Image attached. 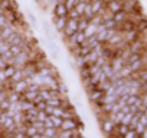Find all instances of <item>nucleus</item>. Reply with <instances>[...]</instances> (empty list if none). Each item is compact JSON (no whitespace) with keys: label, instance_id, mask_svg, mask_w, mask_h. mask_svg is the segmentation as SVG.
<instances>
[{"label":"nucleus","instance_id":"nucleus-36","mask_svg":"<svg viewBox=\"0 0 147 138\" xmlns=\"http://www.w3.org/2000/svg\"><path fill=\"white\" fill-rule=\"evenodd\" d=\"M0 13H5V12H3V10H2V9H0Z\"/></svg>","mask_w":147,"mask_h":138},{"label":"nucleus","instance_id":"nucleus-12","mask_svg":"<svg viewBox=\"0 0 147 138\" xmlns=\"http://www.w3.org/2000/svg\"><path fill=\"white\" fill-rule=\"evenodd\" d=\"M60 137L62 138H77V137H81V132L78 129H69V131H63V134Z\"/></svg>","mask_w":147,"mask_h":138},{"label":"nucleus","instance_id":"nucleus-17","mask_svg":"<svg viewBox=\"0 0 147 138\" xmlns=\"http://www.w3.org/2000/svg\"><path fill=\"white\" fill-rule=\"evenodd\" d=\"M37 97H38V91H30V90H27L25 94H24V100H28V102H34Z\"/></svg>","mask_w":147,"mask_h":138},{"label":"nucleus","instance_id":"nucleus-31","mask_svg":"<svg viewBox=\"0 0 147 138\" xmlns=\"http://www.w3.org/2000/svg\"><path fill=\"white\" fill-rule=\"evenodd\" d=\"M137 30H140V31H146V30H147V21H146V19H141V21L137 24Z\"/></svg>","mask_w":147,"mask_h":138},{"label":"nucleus","instance_id":"nucleus-29","mask_svg":"<svg viewBox=\"0 0 147 138\" xmlns=\"http://www.w3.org/2000/svg\"><path fill=\"white\" fill-rule=\"evenodd\" d=\"M103 24H105V27H106V28H116V25H118V24L113 21V18H112V19H107V21H105Z\"/></svg>","mask_w":147,"mask_h":138},{"label":"nucleus","instance_id":"nucleus-3","mask_svg":"<svg viewBox=\"0 0 147 138\" xmlns=\"http://www.w3.org/2000/svg\"><path fill=\"white\" fill-rule=\"evenodd\" d=\"M28 85H30V81L27 78H24V79H21L18 82H13V91L22 94V93H25L28 90Z\"/></svg>","mask_w":147,"mask_h":138},{"label":"nucleus","instance_id":"nucleus-11","mask_svg":"<svg viewBox=\"0 0 147 138\" xmlns=\"http://www.w3.org/2000/svg\"><path fill=\"white\" fill-rule=\"evenodd\" d=\"M49 118H50L53 127L56 129H60V127H62V123H63V119L60 118V116H56V115H49Z\"/></svg>","mask_w":147,"mask_h":138},{"label":"nucleus","instance_id":"nucleus-34","mask_svg":"<svg viewBox=\"0 0 147 138\" xmlns=\"http://www.w3.org/2000/svg\"><path fill=\"white\" fill-rule=\"evenodd\" d=\"M28 16H30V21L32 22V27H35V25H37V22H35V18H34V15H32V13H30Z\"/></svg>","mask_w":147,"mask_h":138},{"label":"nucleus","instance_id":"nucleus-32","mask_svg":"<svg viewBox=\"0 0 147 138\" xmlns=\"http://www.w3.org/2000/svg\"><path fill=\"white\" fill-rule=\"evenodd\" d=\"M137 137H140V135L137 134L136 129H128V132L125 134V138H137Z\"/></svg>","mask_w":147,"mask_h":138},{"label":"nucleus","instance_id":"nucleus-19","mask_svg":"<svg viewBox=\"0 0 147 138\" xmlns=\"http://www.w3.org/2000/svg\"><path fill=\"white\" fill-rule=\"evenodd\" d=\"M80 75H81V79L87 81V79L91 77V73H90V69H88V66H84V68H81V69H80Z\"/></svg>","mask_w":147,"mask_h":138},{"label":"nucleus","instance_id":"nucleus-30","mask_svg":"<svg viewBox=\"0 0 147 138\" xmlns=\"http://www.w3.org/2000/svg\"><path fill=\"white\" fill-rule=\"evenodd\" d=\"M63 3H65L66 9H68V10H71V9L75 7V5H77V0H65Z\"/></svg>","mask_w":147,"mask_h":138},{"label":"nucleus","instance_id":"nucleus-21","mask_svg":"<svg viewBox=\"0 0 147 138\" xmlns=\"http://www.w3.org/2000/svg\"><path fill=\"white\" fill-rule=\"evenodd\" d=\"M0 9H2L5 13L7 10H10L12 9V0H2V2H0Z\"/></svg>","mask_w":147,"mask_h":138},{"label":"nucleus","instance_id":"nucleus-18","mask_svg":"<svg viewBox=\"0 0 147 138\" xmlns=\"http://www.w3.org/2000/svg\"><path fill=\"white\" fill-rule=\"evenodd\" d=\"M82 16L87 19V21H91L93 19V16H94V12H93V9H91V6H90V3L85 6V10H84V13H82Z\"/></svg>","mask_w":147,"mask_h":138},{"label":"nucleus","instance_id":"nucleus-33","mask_svg":"<svg viewBox=\"0 0 147 138\" xmlns=\"http://www.w3.org/2000/svg\"><path fill=\"white\" fill-rule=\"evenodd\" d=\"M7 65H9V63H6V62L2 59V56H0V69H5Z\"/></svg>","mask_w":147,"mask_h":138},{"label":"nucleus","instance_id":"nucleus-22","mask_svg":"<svg viewBox=\"0 0 147 138\" xmlns=\"http://www.w3.org/2000/svg\"><path fill=\"white\" fill-rule=\"evenodd\" d=\"M15 71H16V68L13 66V65H7L5 69H3V72H5V77L9 79L10 77H12V75H13L15 73Z\"/></svg>","mask_w":147,"mask_h":138},{"label":"nucleus","instance_id":"nucleus-20","mask_svg":"<svg viewBox=\"0 0 147 138\" xmlns=\"http://www.w3.org/2000/svg\"><path fill=\"white\" fill-rule=\"evenodd\" d=\"M21 94L19 93H16V91H12V94H7V100L12 103V104H15V103H18L19 100H21V97H19Z\"/></svg>","mask_w":147,"mask_h":138},{"label":"nucleus","instance_id":"nucleus-16","mask_svg":"<svg viewBox=\"0 0 147 138\" xmlns=\"http://www.w3.org/2000/svg\"><path fill=\"white\" fill-rule=\"evenodd\" d=\"M12 82H18V81H21V79H24V73H22V69H19V68H16V71H15V73L12 75V77L9 78Z\"/></svg>","mask_w":147,"mask_h":138},{"label":"nucleus","instance_id":"nucleus-10","mask_svg":"<svg viewBox=\"0 0 147 138\" xmlns=\"http://www.w3.org/2000/svg\"><path fill=\"white\" fill-rule=\"evenodd\" d=\"M128 66L131 68V71H132V72H138V71L144 69V62H143V59H140V60L132 62V63H131V65H128Z\"/></svg>","mask_w":147,"mask_h":138},{"label":"nucleus","instance_id":"nucleus-23","mask_svg":"<svg viewBox=\"0 0 147 138\" xmlns=\"http://www.w3.org/2000/svg\"><path fill=\"white\" fill-rule=\"evenodd\" d=\"M43 137H49V138H53V137H57V132H56V128H44V132H43Z\"/></svg>","mask_w":147,"mask_h":138},{"label":"nucleus","instance_id":"nucleus-6","mask_svg":"<svg viewBox=\"0 0 147 138\" xmlns=\"http://www.w3.org/2000/svg\"><path fill=\"white\" fill-rule=\"evenodd\" d=\"M122 41H124V34L118 31L116 34H113V35L107 40L106 44H109V46H116V44H119V43H122Z\"/></svg>","mask_w":147,"mask_h":138},{"label":"nucleus","instance_id":"nucleus-14","mask_svg":"<svg viewBox=\"0 0 147 138\" xmlns=\"http://www.w3.org/2000/svg\"><path fill=\"white\" fill-rule=\"evenodd\" d=\"M66 22H68V18H56V21H55L56 30L57 31H63L65 27H66Z\"/></svg>","mask_w":147,"mask_h":138},{"label":"nucleus","instance_id":"nucleus-37","mask_svg":"<svg viewBox=\"0 0 147 138\" xmlns=\"http://www.w3.org/2000/svg\"><path fill=\"white\" fill-rule=\"evenodd\" d=\"M57 2H65V0H57Z\"/></svg>","mask_w":147,"mask_h":138},{"label":"nucleus","instance_id":"nucleus-35","mask_svg":"<svg viewBox=\"0 0 147 138\" xmlns=\"http://www.w3.org/2000/svg\"><path fill=\"white\" fill-rule=\"evenodd\" d=\"M140 137H144V138H147V127L144 128V131H143V134H141Z\"/></svg>","mask_w":147,"mask_h":138},{"label":"nucleus","instance_id":"nucleus-24","mask_svg":"<svg viewBox=\"0 0 147 138\" xmlns=\"http://www.w3.org/2000/svg\"><path fill=\"white\" fill-rule=\"evenodd\" d=\"M88 24H90V21H87L84 16H81V19L78 21V31H84L88 27Z\"/></svg>","mask_w":147,"mask_h":138},{"label":"nucleus","instance_id":"nucleus-2","mask_svg":"<svg viewBox=\"0 0 147 138\" xmlns=\"http://www.w3.org/2000/svg\"><path fill=\"white\" fill-rule=\"evenodd\" d=\"M115 128H116V125H115V122L112 119H105L102 122V131L105 134H107V135H112L113 131H115Z\"/></svg>","mask_w":147,"mask_h":138},{"label":"nucleus","instance_id":"nucleus-26","mask_svg":"<svg viewBox=\"0 0 147 138\" xmlns=\"http://www.w3.org/2000/svg\"><path fill=\"white\" fill-rule=\"evenodd\" d=\"M88 3H84V2H78L77 5H75V10L78 12L80 15H82L84 13V10H85V6H87Z\"/></svg>","mask_w":147,"mask_h":138},{"label":"nucleus","instance_id":"nucleus-8","mask_svg":"<svg viewBox=\"0 0 147 138\" xmlns=\"http://www.w3.org/2000/svg\"><path fill=\"white\" fill-rule=\"evenodd\" d=\"M125 35H124V40L127 41V43H134L136 40H138V34H137V30H134V31H129V32H124Z\"/></svg>","mask_w":147,"mask_h":138},{"label":"nucleus","instance_id":"nucleus-5","mask_svg":"<svg viewBox=\"0 0 147 138\" xmlns=\"http://www.w3.org/2000/svg\"><path fill=\"white\" fill-rule=\"evenodd\" d=\"M78 123L75 119H63V123L62 127H60V129L62 131H69V129H77Z\"/></svg>","mask_w":147,"mask_h":138},{"label":"nucleus","instance_id":"nucleus-28","mask_svg":"<svg viewBox=\"0 0 147 138\" xmlns=\"http://www.w3.org/2000/svg\"><path fill=\"white\" fill-rule=\"evenodd\" d=\"M75 32H77V31L74 30V28H71V27H68V25H66V27H65V30H63V34H65V37H68V38H69L71 35H74Z\"/></svg>","mask_w":147,"mask_h":138},{"label":"nucleus","instance_id":"nucleus-27","mask_svg":"<svg viewBox=\"0 0 147 138\" xmlns=\"http://www.w3.org/2000/svg\"><path fill=\"white\" fill-rule=\"evenodd\" d=\"M7 15L6 13H0V28H5L7 25Z\"/></svg>","mask_w":147,"mask_h":138},{"label":"nucleus","instance_id":"nucleus-1","mask_svg":"<svg viewBox=\"0 0 147 138\" xmlns=\"http://www.w3.org/2000/svg\"><path fill=\"white\" fill-rule=\"evenodd\" d=\"M53 12H55V16L56 18H68V13H69V10L66 9V6H65L63 2H57L56 6H55V9H53Z\"/></svg>","mask_w":147,"mask_h":138},{"label":"nucleus","instance_id":"nucleus-7","mask_svg":"<svg viewBox=\"0 0 147 138\" xmlns=\"http://www.w3.org/2000/svg\"><path fill=\"white\" fill-rule=\"evenodd\" d=\"M107 9L112 12V13H115V12L122 10V3L121 2H116V0H110V2L107 3Z\"/></svg>","mask_w":147,"mask_h":138},{"label":"nucleus","instance_id":"nucleus-38","mask_svg":"<svg viewBox=\"0 0 147 138\" xmlns=\"http://www.w3.org/2000/svg\"><path fill=\"white\" fill-rule=\"evenodd\" d=\"M0 2H2V0H0Z\"/></svg>","mask_w":147,"mask_h":138},{"label":"nucleus","instance_id":"nucleus-13","mask_svg":"<svg viewBox=\"0 0 147 138\" xmlns=\"http://www.w3.org/2000/svg\"><path fill=\"white\" fill-rule=\"evenodd\" d=\"M127 19V12L122 9V10H119V12H115L113 13V21L116 22V24H119V22H122V21H125Z\"/></svg>","mask_w":147,"mask_h":138},{"label":"nucleus","instance_id":"nucleus-25","mask_svg":"<svg viewBox=\"0 0 147 138\" xmlns=\"http://www.w3.org/2000/svg\"><path fill=\"white\" fill-rule=\"evenodd\" d=\"M81 16H82V15H80V13H78V12L75 10V7L71 9V10H69V13H68V18H69V19H75V21H80V19H81Z\"/></svg>","mask_w":147,"mask_h":138},{"label":"nucleus","instance_id":"nucleus-9","mask_svg":"<svg viewBox=\"0 0 147 138\" xmlns=\"http://www.w3.org/2000/svg\"><path fill=\"white\" fill-rule=\"evenodd\" d=\"M102 97H105V91L99 90V88H94L93 91H90V100L91 102H97V100H100Z\"/></svg>","mask_w":147,"mask_h":138},{"label":"nucleus","instance_id":"nucleus-15","mask_svg":"<svg viewBox=\"0 0 147 138\" xmlns=\"http://www.w3.org/2000/svg\"><path fill=\"white\" fill-rule=\"evenodd\" d=\"M97 32V25H94V24H88V27L87 28H85L84 30V34H85V37H87V38H88V37H91V35H94Z\"/></svg>","mask_w":147,"mask_h":138},{"label":"nucleus","instance_id":"nucleus-4","mask_svg":"<svg viewBox=\"0 0 147 138\" xmlns=\"http://www.w3.org/2000/svg\"><path fill=\"white\" fill-rule=\"evenodd\" d=\"M24 40H25V38H24L21 34H18L16 31H13V32H12V34L7 37V40H6V41L9 43V46H10V44H18V46H21Z\"/></svg>","mask_w":147,"mask_h":138}]
</instances>
